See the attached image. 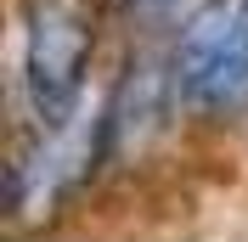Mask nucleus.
<instances>
[{
  "mask_svg": "<svg viewBox=\"0 0 248 242\" xmlns=\"http://www.w3.org/2000/svg\"><path fill=\"white\" fill-rule=\"evenodd\" d=\"M91 57H96L91 0H23V57H17L23 130H46V124L74 119Z\"/></svg>",
  "mask_w": 248,
  "mask_h": 242,
  "instance_id": "nucleus-1",
  "label": "nucleus"
},
{
  "mask_svg": "<svg viewBox=\"0 0 248 242\" xmlns=\"http://www.w3.org/2000/svg\"><path fill=\"white\" fill-rule=\"evenodd\" d=\"M108 158V113H85L46 124V130H17L12 169H6V203L12 220H46L57 214L79 186L96 175V164Z\"/></svg>",
  "mask_w": 248,
  "mask_h": 242,
  "instance_id": "nucleus-2",
  "label": "nucleus"
},
{
  "mask_svg": "<svg viewBox=\"0 0 248 242\" xmlns=\"http://www.w3.org/2000/svg\"><path fill=\"white\" fill-rule=\"evenodd\" d=\"M181 107L226 119L248 107V0H203L170 51Z\"/></svg>",
  "mask_w": 248,
  "mask_h": 242,
  "instance_id": "nucleus-3",
  "label": "nucleus"
},
{
  "mask_svg": "<svg viewBox=\"0 0 248 242\" xmlns=\"http://www.w3.org/2000/svg\"><path fill=\"white\" fill-rule=\"evenodd\" d=\"M181 102L175 91V68L158 57H136L124 68L119 91L108 96V158L113 164H136L147 141L164 136V124H170V107Z\"/></svg>",
  "mask_w": 248,
  "mask_h": 242,
  "instance_id": "nucleus-4",
  "label": "nucleus"
},
{
  "mask_svg": "<svg viewBox=\"0 0 248 242\" xmlns=\"http://www.w3.org/2000/svg\"><path fill=\"white\" fill-rule=\"evenodd\" d=\"M119 6H136V12H158V6H175V0H119Z\"/></svg>",
  "mask_w": 248,
  "mask_h": 242,
  "instance_id": "nucleus-5",
  "label": "nucleus"
}]
</instances>
